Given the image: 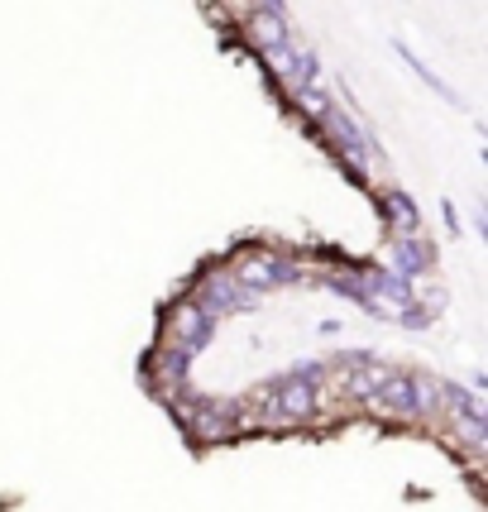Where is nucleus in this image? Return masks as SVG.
I'll list each match as a JSON object with an SVG mask.
<instances>
[{
    "mask_svg": "<svg viewBox=\"0 0 488 512\" xmlns=\"http://www.w3.org/2000/svg\"><path fill=\"white\" fill-rule=\"evenodd\" d=\"M297 48H302V39L278 44V48H264V53H259V63L268 67V77H273V82H283V77H288V67H292V58H297Z\"/></svg>",
    "mask_w": 488,
    "mask_h": 512,
    "instance_id": "14",
    "label": "nucleus"
},
{
    "mask_svg": "<svg viewBox=\"0 0 488 512\" xmlns=\"http://www.w3.org/2000/svg\"><path fill=\"white\" fill-rule=\"evenodd\" d=\"M288 106L307 120L311 130H316V125H321V115L335 106V91H331V82L321 77V82H307V87H292L288 91Z\"/></svg>",
    "mask_w": 488,
    "mask_h": 512,
    "instance_id": "11",
    "label": "nucleus"
},
{
    "mask_svg": "<svg viewBox=\"0 0 488 512\" xmlns=\"http://www.w3.org/2000/svg\"><path fill=\"white\" fill-rule=\"evenodd\" d=\"M225 268L235 273V283H244V288L259 292V297H268V292H278V288H292V283H307L302 259H292V254H283V249H273V245H244Z\"/></svg>",
    "mask_w": 488,
    "mask_h": 512,
    "instance_id": "4",
    "label": "nucleus"
},
{
    "mask_svg": "<svg viewBox=\"0 0 488 512\" xmlns=\"http://www.w3.org/2000/svg\"><path fill=\"white\" fill-rule=\"evenodd\" d=\"M393 53H398L402 63L412 67V72H417V77H422V82H426L431 91H436L441 101H450V106H460V111H465V96H460V91L450 87V82H441V72H436V67L426 63L422 53H412V44H402V39H393Z\"/></svg>",
    "mask_w": 488,
    "mask_h": 512,
    "instance_id": "12",
    "label": "nucleus"
},
{
    "mask_svg": "<svg viewBox=\"0 0 488 512\" xmlns=\"http://www.w3.org/2000/svg\"><path fill=\"white\" fill-rule=\"evenodd\" d=\"M388 273L402 278V283H412L417 288V278H431L436 273V245L422 235H407V240H388Z\"/></svg>",
    "mask_w": 488,
    "mask_h": 512,
    "instance_id": "8",
    "label": "nucleus"
},
{
    "mask_svg": "<svg viewBox=\"0 0 488 512\" xmlns=\"http://www.w3.org/2000/svg\"><path fill=\"white\" fill-rule=\"evenodd\" d=\"M144 379H149V388H154L163 402L178 398V393L192 388V355H182V350H173V345H163V340H158L154 350H149Z\"/></svg>",
    "mask_w": 488,
    "mask_h": 512,
    "instance_id": "7",
    "label": "nucleus"
},
{
    "mask_svg": "<svg viewBox=\"0 0 488 512\" xmlns=\"http://www.w3.org/2000/svg\"><path fill=\"white\" fill-rule=\"evenodd\" d=\"M192 302H197L201 312H211V316H244V312H254L264 297L259 292H249L244 283H235V273L225 264H206L192 278V292H187Z\"/></svg>",
    "mask_w": 488,
    "mask_h": 512,
    "instance_id": "5",
    "label": "nucleus"
},
{
    "mask_svg": "<svg viewBox=\"0 0 488 512\" xmlns=\"http://www.w3.org/2000/svg\"><path fill=\"white\" fill-rule=\"evenodd\" d=\"M240 29H244V39L254 44V53L278 48V44H292V39H297L288 15H278V10H259V5H249V10L240 15Z\"/></svg>",
    "mask_w": 488,
    "mask_h": 512,
    "instance_id": "9",
    "label": "nucleus"
},
{
    "mask_svg": "<svg viewBox=\"0 0 488 512\" xmlns=\"http://www.w3.org/2000/svg\"><path fill=\"white\" fill-rule=\"evenodd\" d=\"M158 340H163V345H173V350H182V355L197 359L201 350L216 340V316L201 312L192 297H178V302H168V307H163Z\"/></svg>",
    "mask_w": 488,
    "mask_h": 512,
    "instance_id": "6",
    "label": "nucleus"
},
{
    "mask_svg": "<svg viewBox=\"0 0 488 512\" xmlns=\"http://www.w3.org/2000/svg\"><path fill=\"white\" fill-rule=\"evenodd\" d=\"M326 407V388L316 383L297 379V374H283V379H268L259 383L249 398H240V412H244V431H292V426H307L321 417Z\"/></svg>",
    "mask_w": 488,
    "mask_h": 512,
    "instance_id": "1",
    "label": "nucleus"
},
{
    "mask_svg": "<svg viewBox=\"0 0 488 512\" xmlns=\"http://www.w3.org/2000/svg\"><path fill=\"white\" fill-rule=\"evenodd\" d=\"M178 426L197 441V446H216V441H230V436H244V412L240 398H201V393H178L168 398Z\"/></svg>",
    "mask_w": 488,
    "mask_h": 512,
    "instance_id": "2",
    "label": "nucleus"
},
{
    "mask_svg": "<svg viewBox=\"0 0 488 512\" xmlns=\"http://www.w3.org/2000/svg\"><path fill=\"white\" fill-rule=\"evenodd\" d=\"M441 216H445V230H450V240H460V235H465V225H460V206L445 197V201H441Z\"/></svg>",
    "mask_w": 488,
    "mask_h": 512,
    "instance_id": "15",
    "label": "nucleus"
},
{
    "mask_svg": "<svg viewBox=\"0 0 488 512\" xmlns=\"http://www.w3.org/2000/svg\"><path fill=\"white\" fill-rule=\"evenodd\" d=\"M307 82H321V53L311 44H302L297 48V58H292V67H288V77L278 82L283 91H292V87H307Z\"/></svg>",
    "mask_w": 488,
    "mask_h": 512,
    "instance_id": "13",
    "label": "nucleus"
},
{
    "mask_svg": "<svg viewBox=\"0 0 488 512\" xmlns=\"http://www.w3.org/2000/svg\"><path fill=\"white\" fill-rule=\"evenodd\" d=\"M378 211H383V225H388V240H407V235H422V211H417V201L407 197L402 187H388V192H378Z\"/></svg>",
    "mask_w": 488,
    "mask_h": 512,
    "instance_id": "10",
    "label": "nucleus"
},
{
    "mask_svg": "<svg viewBox=\"0 0 488 512\" xmlns=\"http://www.w3.org/2000/svg\"><path fill=\"white\" fill-rule=\"evenodd\" d=\"M436 407H441V402H436V379L412 374V369H398V364H393V374L374 388V398L364 402L369 417H388V422H422Z\"/></svg>",
    "mask_w": 488,
    "mask_h": 512,
    "instance_id": "3",
    "label": "nucleus"
}]
</instances>
